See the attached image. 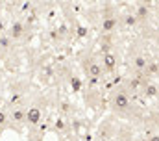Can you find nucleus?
<instances>
[{
	"instance_id": "obj_1",
	"label": "nucleus",
	"mask_w": 159,
	"mask_h": 141,
	"mask_svg": "<svg viewBox=\"0 0 159 141\" xmlns=\"http://www.w3.org/2000/svg\"><path fill=\"white\" fill-rule=\"evenodd\" d=\"M26 121H30L32 124L39 123V121H41V111L37 109V108H32V109H28V111H26Z\"/></svg>"
},
{
	"instance_id": "obj_2",
	"label": "nucleus",
	"mask_w": 159,
	"mask_h": 141,
	"mask_svg": "<svg viewBox=\"0 0 159 141\" xmlns=\"http://www.w3.org/2000/svg\"><path fill=\"white\" fill-rule=\"evenodd\" d=\"M22 30H24L22 24H20V22H15V24L11 26V37H15V39L20 37V35H22Z\"/></svg>"
},
{
	"instance_id": "obj_3",
	"label": "nucleus",
	"mask_w": 159,
	"mask_h": 141,
	"mask_svg": "<svg viewBox=\"0 0 159 141\" xmlns=\"http://www.w3.org/2000/svg\"><path fill=\"white\" fill-rule=\"evenodd\" d=\"M13 121H17V123L26 121V111H24V109H15V111H13Z\"/></svg>"
},
{
	"instance_id": "obj_4",
	"label": "nucleus",
	"mask_w": 159,
	"mask_h": 141,
	"mask_svg": "<svg viewBox=\"0 0 159 141\" xmlns=\"http://www.w3.org/2000/svg\"><path fill=\"white\" fill-rule=\"evenodd\" d=\"M4 124H6V113L0 111V126H4Z\"/></svg>"
}]
</instances>
